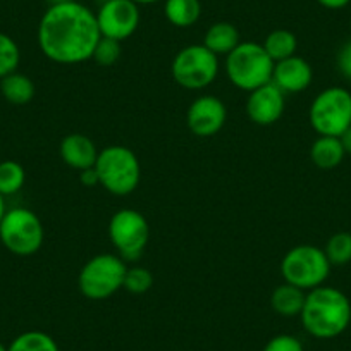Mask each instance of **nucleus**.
Listing matches in <instances>:
<instances>
[{
  "label": "nucleus",
  "instance_id": "nucleus-11",
  "mask_svg": "<svg viewBox=\"0 0 351 351\" xmlns=\"http://www.w3.org/2000/svg\"><path fill=\"white\" fill-rule=\"evenodd\" d=\"M100 35L124 42L140 26V8L133 0H106L95 12Z\"/></svg>",
  "mask_w": 351,
  "mask_h": 351
},
{
  "label": "nucleus",
  "instance_id": "nucleus-17",
  "mask_svg": "<svg viewBox=\"0 0 351 351\" xmlns=\"http://www.w3.org/2000/svg\"><path fill=\"white\" fill-rule=\"evenodd\" d=\"M305 298L306 291L289 282H282L272 291L271 306L281 317H298L305 305Z\"/></svg>",
  "mask_w": 351,
  "mask_h": 351
},
{
  "label": "nucleus",
  "instance_id": "nucleus-27",
  "mask_svg": "<svg viewBox=\"0 0 351 351\" xmlns=\"http://www.w3.org/2000/svg\"><path fill=\"white\" fill-rule=\"evenodd\" d=\"M121 53H123V47H121V42L112 38H106V36H100L99 43H97L95 50H93V57L99 66L109 67L114 66L117 60L121 59Z\"/></svg>",
  "mask_w": 351,
  "mask_h": 351
},
{
  "label": "nucleus",
  "instance_id": "nucleus-9",
  "mask_svg": "<svg viewBox=\"0 0 351 351\" xmlns=\"http://www.w3.org/2000/svg\"><path fill=\"white\" fill-rule=\"evenodd\" d=\"M172 80L186 90H204L219 74V57L202 45H188L176 53L171 66Z\"/></svg>",
  "mask_w": 351,
  "mask_h": 351
},
{
  "label": "nucleus",
  "instance_id": "nucleus-18",
  "mask_svg": "<svg viewBox=\"0 0 351 351\" xmlns=\"http://www.w3.org/2000/svg\"><path fill=\"white\" fill-rule=\"evenodd\" d=\"M0 93L9 104L26 106L35 97V83L32 77L16 71L0 80Z\"/></svg>",
  "mask_w": 351,
  "mask_h": 351
},
{
  "label": "nucleus",
  "instance_id": "nucleus-14",
  "mask_svg": "<svg viewBox=\"0 0 351 351\" xmlns=\"http://www.w3.org/2000/svg\"><path fill=\"white\" fill-rule=\"evenodd\" d=\"M313 69L303 57L293 56L274 64L272 83L285 93H300L310 86Z\"/></svg>",
  "mask_w": 351,
  "mask_h": 351
},
{
  "label": "nucleus",
  "instance_id": "nucleus-23",
  "mask_svg": "<svg viewBox=\"0 0 351 351\" xmlns=\"http://www.w3.org/2000/svg\"><path fill=\"white\" fill-rule=\"evenodd\" d=\"M26 181V171L19 162L2 160L0 162V193L11 197L21 191Z\"/></svg>",
  "mask_w": 351,
  "mask_h": 351
},
{
  "label": "nucleus",
  "instance_id": "nucleus-8",
  "mask_svg": "<svg viewBox=\"0 0 351 351\" xmlns=\"http://www.w3.org/2000/svg\"><path fill=\"white\" fill-rule=\"evenodd\" d=\"M45 231L35 212L16 207L5 212L0 222V241L11 253L28 256L38 252L43 245Z\"/></svg>",
  "mask_w": 351,
  "mask_h": 351
},
{
  "label": "nucleus",
  "instance_id": "nucleus-26",
  "mask_svg": "<svg viewBox=\"0 0 351 351\" xmlns=\"http://www.w3.org/2000/svg\"><path fill=\"white\" fill-rule=\"evenodd\" d=\"M152 286H154V276H152L148 269L140 267V265L126 269L123 288L128 293H131V295H143Z\"/></svg>",
  "mask_w": 351,
  "mask_h": 351
},
{
  "label": "nucleus",
  "instance_id": "nucleus-37",
  "mask_svg": "<svg viewBox=\"0 0 351 351\" xmlns=\"http://www.w3.org/2000/svg\"><path fill=\"white\" fill-rule=\"evenodd\" d=\"M350 25H351V23H350Z\"/></svg>",
  "mask_w": 351,
  "mask_h": 351
},
{
  "label": "nucleus",
  "instance_id": "nucleus-5",
  "mask_svg": "<svg viewBox=\"0 0 351 351\" xmlns=\"http://www.w3.org/2000/svg\"><path fill=\"white\" fill-rule=\"evenodd\" d=\"M126 262L119 255L100 253L83 265L77 276V288L88 300H107L123 288Z\"/></svg>",
  "mask_w": 351,
  "mask_h": 351
},
{
  "label": "nucleus",
  "instance_id": "nucleus-13",
  "mask_svg": "<svg viewBox=\"0 0 351 351\" xmlns=\"http://www.w3.org/2000/svg\"><path fill=\"white\" fill-rule=\"evenodd\" d=\"M286 109V93L274 83H267L250 92L246 100V114L250 121L258 126H271L278 123Z\"/></svg>",
  "mask_w": 351,
  "mask_h": 351
},
{
  "label": "nucleus",
  "instance_id": "nucleus-24",
  "mask_svg": "<svg viewBox=\"0 0 351 351\" xmlns=\"http://www.w3.org/2000/svg\"><path fill=\"white\" fill-rule=\"evenodd\" d=\"M326 256L330 265H346L351 262V234L350 232H336L326 243Z\"/></svg>",
  "mask_w": 351,
  "mask_h": 351
},
{
  "label": "nucleus",
  "instance_id": "nucleus-28",
  "mask_svg": "<svg viewBox=\"0 0 351 351\" xmlns=\"http://www.w3.org/2000/svg\"><path fill=\"white\" fill-rule=\"evenodd\" d=\"M263 351H305L302 341L291 334H279L267 341Z\"/></svg>",
  "mask_w": 351,
  "mask_h": 351
},
{
  "label": "nucleus",
  "instance_id": "nucleus-15",
  "mask_svg": "<svg viewBox=\"0 0 351 351\" xmlns=\"http://www.w3.org/2000/svg\"><path fill=\"white\" fill-rule=\"evenodd\" d=\"M60 158L66 165L76 171L95 167L97 158H99V148L95 141L86 134L73 133L62 138L59 147Z\"/></svg>",
  "mask_w": 351,
  "mask_h": 351
},
{
  "label": "nucleus",
  "instance_id": "nucleus-2",
  "mask_svg": "<svg viewBox=\"0 0 351 351\" xmlns=\"http://www.w3.org/2000/svg\"><path fill=\"white\" fill-rule=\"evenodd\" d=\"M303 329L317 339H332L343 334L351 322V303L343 291L330 286L306 291L302 313Z\"/></svg>",
  "mask_w": 351,
  "mask_h": 351
},
{
  "label": "nucleus",
  "instance_id": "nucleus-29",
  "mask_svg": "<svg viewBox=\"0 0 351 351\" xmlns=\"http://www.w3.org/2000/svg\"><path fill=\"white\" fill-rule=\"evenodd\" d=\"M337 67L341 74L351 81V42H348L337 53Z\"/></svg>",
  "mask_w": 351,
  "mask_h": 351
},
{
  "label": "nucleus",
  "instance_id": "nucleus-34",
  "mask_svg": "<svg viewBox=\"0 0 351 351\" xmlns=\"http://www.w3.org/2000/svg\"><path fill=\"white\" fill-rule=\"evenodd\" d=\"M133 2L138 5H150V4H157V2H160V0H133Z\"/></svg>",
  "mask_w": 351,
  "mask_h": 351
},
{
  "label": "nucleus",
  "instance_id": "nucleus-1",
  "mask_svg": "<svg viewBox=\"0 0 351 351\" xmlns=\"http://www.w3.org/2000/svg\"><path fill=\"white\" fill-rule=\"evenodd\" d=\"M100 36L95 12L76 0L49 5L38 25L40 50L57 64L90 60Z\"/></svg>",
  "mask_w": 351,
  "mask_h": 351
},
{
  "label": "nucleus",
  "instance_id": "nucleus-31",
  "mask_svg": "<svg viewBox=\"0 0 351 351\" xmlns=\"http://www.w3.org/2000/svg\"><path fill=\"white\" fill-rule=\"evenodd\" d=\"M322 8L332 9V11H337V9H343L350 4L351 0H317Z\"/></svg>",
  "mask_w": 351,
  "mask_h": 351
},
{
  "label": "nucleus",
  "instance_id": "nucleus-3",
  "mask_svg": "<svg viewBox=\"0 0 351 351\" xmlns=\"http://www.w3.org/2000/svg\"><path fill=\"white\" fill-rule=\"evenodd\" d=\"M274 60L267 56L262 43L241 42L226 56L224 69L229 81L243 92H253L272 81Z\"/></svg>",
  "mask_w": 351,
  "mask_h": 351
},
{
  "label": "nucleus",
  "instance_id": "nucleus-32",
  "mask_svg": "<svg viewBox=\"0 0 351 351\" xmlns=\"http://www.w3.org/2000/svg\"><path fill=\"white\" fill-rule=\"evenodd\" d=\"M339 140H341V145H343L344 152H346L348 155H351V126L348 128L343 134H341Z\"/></svg>",
  "mask_w": 351,
  "mask_h": 351
},
{
  "label": "nucleus",
  "instance_id": "nucleus-21",
  "mask_svg": "<svg viewBox=\"0 0 351 351\" xmlns=\"http://www.w3.org/2000/svg\"><path fill=\"white\" fill-rule=\"evenodd\" d=\"M262 47L274 62H279V60H285L288 57L296 56L298 38L289 29H274V32H271L265 36Z\"/></svg>",
  "mask_w": 351,
  "mask_h": 351
},
{
  "label": "nucleus",
  "instance_id": "nucleus-20",
  "mask_svg": "<svg viewBox=\"0 0 351 351\" xmlns=\"http://www.w3.org/2000/svg\"><path fill=\"white\" fill-rule=\"evenodd\" d=\"M164 14L176 28H190L200 19V0H165Z\"/></svg>",
  "mask_w": 351,
  "mask_h": 351
},
{
  "label": "nucleus",
  "instance_id": "nucleus-33",
  "mask_svg": "<svg viewBox=\"0 0 351 351\" xmlns=\"http://www.w3.org/2000/svg\"><path fill=\"white\" fill-rule=\"evenodd\" d=\"M5 212H8V208H5V197L0 193V222H2V219H4Z\"/></svg>",
  "mask_w": 351,
  "mask_h": 351
},
{
  "label": "nucleus",
  "instance_id": "nucleus-16",
  "mask_svg": "<svg viewBox=\"0 0 351 351\" xmlns=\"http://www.w3.org/2000/svg\"><path fill=\"white\" fill-rule=\"evenodd\" d=\"M239 43H241V40H239L238 28L234 25H231V23L226 21L214 23L207 29L204 38V45L217 57L231 53Z\"/></svg>",
  "mask_w": 351,
  "mask_h": 351
},
{
  "label": "nucleus",
  "instance_id": "nucleus-30",
  "mask_svg": "<svg viewBox=\"0 0 351 351\" xmlns=\"http://www.w3.org/2000/svg\"><path fill=\"white\" fill-rule=\"evenodd\" d=\"M80 181H81V184H83V186H95V184H100L95 167L80 171Z\"/></svg>",
  "mask_w": 351,
  "mask_h": 351
},
{
  "label": "nucleus",
  "instance_id": "nucleus-6",
  "mask_svg": "<svg viewBox=\"0 0 351 351\" xmlns=\"http://www.w3.org/2000/svg\"><path fill=\"white\" fill-rule=\"evenodd\" d=\"M330 262L326 252L313 245H298L281 260V276L285 282L303 291H312L327 281Z\"/></svg>",
  "mask_w": 351,
  "mask_h": 351
},
{
  "label": "nucleus",
  "instance_id": "nucleus-25",
  "mask_svg": "<svg viewBox=\"0 0 351 351\" xmlns=\"http://www.w3.org/2000/svg\"><path fill=\"white\" fill-rule=\"evenodd\" d=\"M21 62V50L14 38L0 32V80L18 71Z\"/></svg>",
  "mask_w": 351,
  "mask_h": 351
},
{
  "label": "nucleus",
  "instance_id": "nucleus-7",
  "mask_svg": "<svg viewBox=\"0 0 351 351\" xmlns=\"http://www.w3.org/2000/svg\"><path fill=\"white\" fill-rule=\"evenodd\" d=\"M308 119L319 136L339 138L351 126V93L343 86L322 90L310 106Z\"/></svg>",
  "mask_w": 351,
  "mask_h": 351
},
{
  "label": "nucleus",
  "instance_id": "nucleus-12",
  "mask_svg": "<svg viewBox=\"0 0 351 351\" xmlns=\"http://www.w3.org/2000/svg\"><path fill=\"white\" fill-rule=\"evenodd\" d=\"M228 119L224 102L214 95H202L193 100L186 114V124L193 134L210 138L222 130Z\"/></svg>",
  "mask_w": 351,
  "mask_h": 351
},
{
  "label": "nucleus",
  "instance_id": "nucleus-35",
  "mask_svg": "<svg viewBox=\"0 0 351 351\" xmlns=\"http://www.w3.org/2000/svg\"><path fill=\"white\" fill-rule=\"evenodd\" d=\"M64 2H71V0H49V4L53 5V4H64Z\"/></svg>",
  "mask_w": 351,
  "mask_h": 351
},
{
  "label": "nucleus",
  "instance_id": "nucleus-10",
  "mask_svg": "<svg viewBox=\"0 0 351 351\" xmlns=\"http://www.w3.org/2000/svg\"><path fill=\"white\" fill-rule=\"evenodd\" d=\"M109 238L124 262H134L147 248L150 226L138 210L121 208L109 221Z\"/></svg>",
  "mask_w": 351,
  "mask_h": 351
},
{
  "label": "nucleus",
  "instance_id": "nucleus-19",
  "mask_svg": "<svg viewBox=\"0 0 351 351\" xmlns=\"http://www.w3.org/2000/svg\"><path fill=\"white\" fill-rule=\"evenodd\" d=\"M344 155H346V152H344L337 136H319L310 148L312 162L320 169L337 167L343 162Z\"/></svg>",
  "mask_w": 351,
  "mask_h": 351
},
{
  "label": "nucleus",
  "instance_id": "nucleus-36",
  "mask_svg": "<svg viewBox=\"0 0 351 351\" xmlns=\"http://www.w3.org/2000/svg\"><path fill=\"white\" fill-rule=\"evenodd\" d=\"M0 351H8V346L4 343H0Z\"/></svg>",
  "mask_w": 351,
  "mask_h": 351
},
{
  "label": "nucleus",
  "instance_id": "nucleus-4",
  "mask_svg": "<svg viewBox=\"0 0 351 351\" xmlns=\"http://www.w3.org/2000/svg\"><path fill=\"white\" fill-rule=\"evenodd\" d=\"M95 171L100 186L116 197L133 193L141 180V165L136 154L123 145H110L100 150Z\"/></svg>",
  "mask_w": 351,
  "mask_h": 351
},
{
  "label": "nucleus",
  "instance_id": "nucleus-22",
  "mask_svg": "<svg viewBox=\"0 0 351 351\" xmlns=\"http://www.w3.org/2000/svg\"><path fill=\"white\" fill-rule=\"evenodd\" d=\"M8 351H59L56 339L43 330H26L16 336Z\"/></svg>",
  "mask_w": 351,
  "mask_h": 351
}]
</instances>
